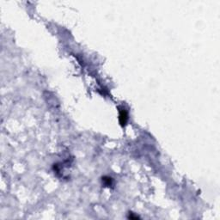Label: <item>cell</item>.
Segmentation results:
<instances>
[{
  "instance_id": "6da1fadb",
  "label": "cell",
  "mask_w": 220,
  "mask_h": 220,
  "mask_svg": "<svg viewBox=\"0 0 220 220\" xmlns=\"http://www.w3.org/2000/svg\"><path fill=\"white\" fill-rule=\"evenodd\" d=\"M128 119V115H127V112L125 111V109H121L120 110V125H125L126 124V121Z\"/></svg>"
}]
</instances>
